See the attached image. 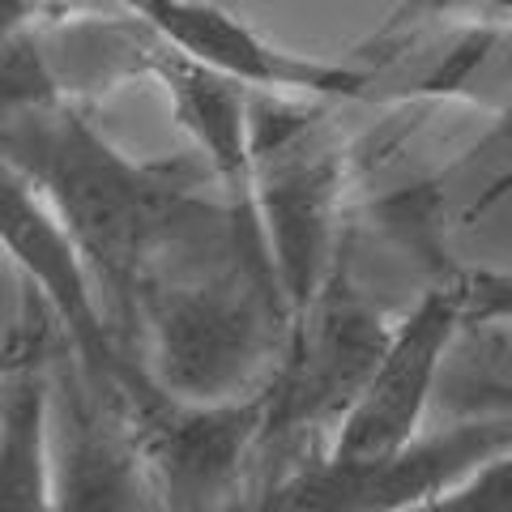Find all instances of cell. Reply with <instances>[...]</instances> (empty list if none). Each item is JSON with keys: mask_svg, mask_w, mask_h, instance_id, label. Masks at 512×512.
<instances>
[{"mask_svg": "<svg viewBox=\"0 0 512 512\" xmlns=\"http://www.w3.org/2000/svg\"><path fill=\"white\" fill-rule=\"evenodd\" d=\"M0 248L13 256V265L47 299V308L69 333L77 359H82L86 393L120 406L124 380L141 359L120 342V333L111 329V316H103L94 303L86 252L77 248L69 227L43 201V192L22 171H13L5 158H0Z\"/></svg>", "mask_w": 512, "mask_h": 512, "instance_id": "cell-6", "label": "cell"}, {"mask_svg": "<svg viewBox=\"0 0 512 512\" xmlns=\"http://www.w3.org/2000/svg\"><path fill=\"white\" fill-rule=\"evenodd\" d=\"M137 329H146L150 355L141 359L167 393L184 402H231L274 380L291 308L274 278L261 222L227 252V261L188 278H150L137 295Z\"/></svg>", "mask_w": 512, "mask_h": 512, "instance_id": "cell-2", "label": "cell"}, {"mask_svg": "<svg viewBox=\"0 0 512 512\" xmlns=\"http://www.w3.org/2000/svg\"><path fill=\"white\" fill-rule=\"evenodd\" d=\"M133 9L171 52L205 64L252 94H291V99H363L376 69L342 60H316L269 43L261 30L235 18L214 0H120Z\"/></svg>", "mask_w": 512, "mask_h": 512, "instance_id": "cell-9", "label": "cell"}, {"mask_svg": "<svg viewBox=\"0 0 512 512\" xmlns=\"http://www.w3.org/2000/svg\"><path fill=\"white\" fill-rule=\"evenodd\" d=\"M389 338L393 325L346 282V269L338 265L325 291L291 320L282 363L269 380L265 440L346 414L376 372Z\"/></svg>", "mask_w": 512, "mask_h": 512, "instance_id": "cell-7", "label": "cell"}, {"mask_svg": "<svg viewBox=\"0 0 512 512\" xmlns=\"http://www.w3.org/2000/svg\"><path fill=\"white\" fill-rule=\"evenodd\" d=\"M167 90L175 124L192 137V146L227 188V197H248L252 184V90L231 82L205 64L163 47L154 73Z\"/></svg>", "mask_w": 512, "mask_h": 512, "instance_id": "cell-10", "label": "cell"}, {"mask_svg": "<svg viewBox=\"0 0 512 512\" xmlns=\"http://www.w3.org/2000/svg\"><path fill=\"white\" fill-rule=\"evenodd\" d=\"M410 512H512V453L487 461L483 470L461 478L453 491H444L431 504H419Z\"/></svg>", "mask_w": 512, "mask_h": 512, "instance_id": "cell-14", "label": "cell"}, {"mask_svg": "<svg viewBox=\"0 0 512 512\" xmlns=\"http://www.w3.org/2000/svg\"><path fill=\"white\" fill-rule=\"evenodd\" d=\"M120 410L133 423L167 512H227L248 457L265 444L269 384L231 402H184L137 363L124 380Z\"/></svg>", "mask_w": 512, "mask_h": 512, "instance_id": "cell-4", "label": "cell"}, {"mask_svg": "<svg viewBox=\"0 0 512 512\" xmlns=\"http://www.w3.org/2000/svg\"><path fill=\"white\" fill-rule=\"evenodd\" d=\"M504 197H512V158H508V163H504V167H500V171H495L491 180H487V188H483V192H478V197H474V205L466 210V218L487 214L491 205H500Z\"/></svg>", "mask_w": 512, "mask_h": 512, "instance_id": "cell-16", "label": "cell"}, {"mask_svg": "<svg viewBox=\"0 0 512 512\" xmlns=\"http://www.w3.org/2000/svg\"><path fill=\"white\" fill-rule=\"evenodd\" d=\"M329 99L252 94V210L291 320L325 291L338 256L350 150L325 120Z\"/></svg>", "mask_w": 512, "mask_h": 512, "instance_id": "cell-3", "label": "cell"}, {"mask_svg": "<svg viewBox=\"0 0 512 512\" xmlns=\"http://www.w3.org/2000/svg\"><path fill=\"white\" fill-rule=\"evenodd\" d=\"M0 158L43 192L86 252L111 312L124 316L128 350L137 295L154 278L158 256L180 239H227L248 205V197H227L222 205L201 197V184L214 180V171L201 175L188 163L146 167L124 158L73 99L30 107L9 120L0 128Z\"/></svg>", "mask_w": 512, "mask_h": 512, "instance_id": "cell-1", "label": "cell"}, {"mask_svg": "<svg viewBox=\"0 0 512 512\" xmlns=\"http://www.w3.org/2000/svg\"><path fill=\"white\" fill-rule=\"evenodd\" d=\"M43 0H0V39L18 35L22 26H30L39 18Z\"/></svg>", "mask_w": 512, "mask_h": 512, "instance_id": "cell-17", "label": "cell"}, {"mask_svg": "<svg viewBox=\"0 0 512 512\" xmlns=\"http://www.w3.org/2000/svg\"><path fill=\"white\" fill-rule=\"evenodd\" d=\"M466 308H461L457 278L440 282L414 303L393 325L376 372L367 376L363 393L338 419L333 444L325 448L329 466H367V461L393 457L423 431V414L436 389L444 355L466 333Z\"/></svg>", "mask_w": 512, "mask_h": 512, "instance_id": "cell-8", "label": "cell"}, {"mask_svg": "<svg viewBox=\"0 0 512 512\" xmlns=\"http://www.w3.org/2000/svg\"><path fill=\"white\" fill-rule=\"evenodd\" d=\"M35 39L60 94L73 103L120 86L128 77H150L167 47L133 9L73 13L56 22L35 18Z\"/></svg>", "mask_w": 512, "mask_h": 512, "instance_id": "cell-12", "label": "cell"}, {"mask_svg": "<svg viewBox=\"0 0 512 512\" xmlns=\"http://www.w3.org/2000/svg\"><path fill=\"white\" fill-rule=\"evenodd\" d=\"M0 512H56L52 384L26 355L0 363Z\"/></svg>", "mask_w": 512, "mask_h": 512, "instance_id": "cell-13", "label": "cell"}, {"mask_svg": "<svg viewBox=\"0 0 512 512\" xmlns=\"http://www.w3.org/2000/svg\"><path fill=\"white\" fill-rule=\"evenodd\" d=\"M141 466L128 414L94 393L86 402L73 397L56 461V512H133Z\"/></svg>", "mask_w": 512, "mask_h": 512, "instance_id": "cell-11", "label": "cell"}, {"mask_svg": "<svg viewBox=\"0 0 512 512\" xmlns=\"http://www.w3.org/2000/svg\"><path fill=\"white\" fill-rule=\"evenodd\" d=\"M466 325H512V269H466L457 274Z\"/></svg>", "mask_w": 512, "mask_h": 512, "instance_id": "cell-15", "label": "cell"}, {"mask_svg": "<svg viewBox=\"0 0 512 512\" xmlns=\"http://www.w3.org/2000/svg\"><path fill=\"white\" fill-rule=\"evenodd\" d=\"M504 453H512V406L436 431L423 427L402 453L367 466L316 457L269 495L265 512H410Z\"/></svg>", "mask_w": 512, "mask_h": 512, "instance_id": "cell-5", "label": "cell"}]
</instances>
